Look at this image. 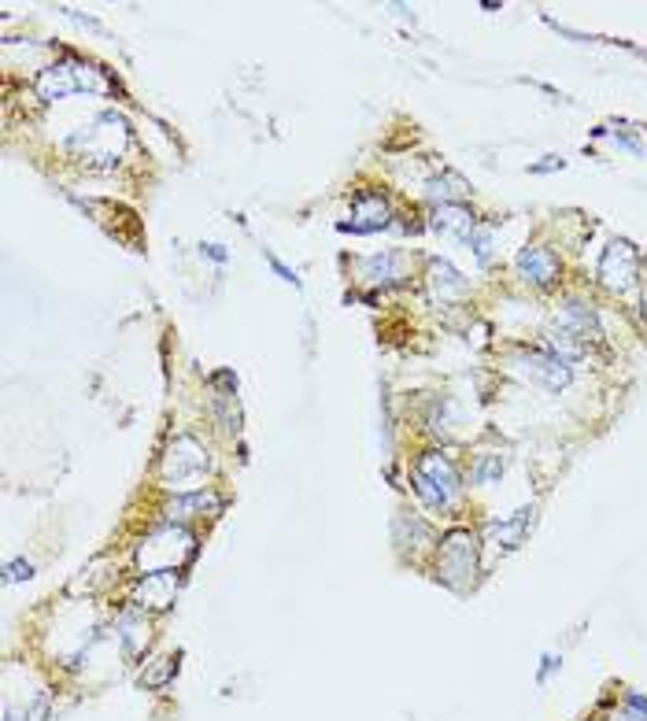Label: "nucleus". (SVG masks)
<instances>
[{"label": "nucleus", "instance_id": "nucleus-1", "mask_svg": "<svg viewBox=\"0 0 647 721\" xmlns=\"http://www.w3.org/2000/svg\"><path fill=\"white\" fill-rule=\"evenodd\" d=\"M599 337H603V322H599V311L592 307V300H585V296H562L555 322L548 326L551 352H559L570 363L577 355H585Z\"/></svg>", "mask_w": 647, "mask_h": 721}, {"label": "nucleus", "instance_id": "nucleus-2", "mask_svg": "<svg viewBox=\"0 0 647 721\" xmlns=\"http://www.w3.org/2000/svg\"><path fill=\"white\" fill-rule=\"evenodd\" d=\"M411 485H415V496L426 503L429 511H452L459 496H463V477H459V466L452 463L448 452H437L429 448L415 459L411 466Z\"/></svg>", "mask_w": 647, "mask_h": 721}, {"label": "nucleus", "instance_id": "nucleus-3", "mask_svg": "<svg viewBox=\"0 0 647 721\" xmlns=\"http://www.w3.org/2000/svg\"><path fill=\"white\" fill-rule=\"evenodd\" d=\"M196 540L182 522H163L137 544V566L141 574H171L193 559Z\"/></svg>", "mask_w": 647, "mask_h": 721}, {"label": "nucleus", "instance_id": "nucleus-4", "mask_svg": "<svg viewBox=\"0 0 647 721\" xmlns=\"http://www.w3.org/2000/svg\"><path fill=\"white\" fill-rule=\"evenodd\" d=\"M507 370L518 381H525V385H533L540 392H551V396L570 389V381H574V367L559 352H551V348H514L507 355Z\"/></svg>", "mask_w": 647, "mask_h": 721}, {"label": "nucleus", "instance_id": "nucleus-5", "mask_svg": "<svg viewBox=\"0 0 647 721\" xmlns=\"http://www.w3.org/2000/svg\"><path fill=\"white\" fill-rule=\"evenodd\" d=\"M204 474H208V448L196 437H189V433H178L167 444V455L159 463L163 485L174 492H200Z\"/></svg>", "mask_w": 647, "mask_h": 721}, {"label": "nucleus", "instance_id": "nucleus-6", "mask_svg": "<svg viewBox=\"0 0 647 721\" xmlns=\"http://www.w3.org/2000/svg\"><path fill=\"white\" fill-rule=\"evenodd\" d=\"M126 141H130V130H126V119L115 115V111H104L97 115L89 126H82L78 134L67 137V148L78 152L86 159H104V163H115L123 156Z\"/></svg>", "mask_w": 647, "mask_h": 721}, {"label": "nucleus", "instance_id": "nucleus-7", "mask_svg": "<svg viewBox=\"0 0 647 721\" xmlns=\"http://www.w3.org/2000/svg\"><path fill=\"white\" fill-rule=\"evenodd\" d=\"M108 78L82 60H67L56 67H45L37 74V97L41 100H63L71 93H108Z\"/></svg>", "mask_w": 647, "mask_h": 721}, {"label": "nucleus", "instance_id": "nucleus-8", "mask_svg": "<svg viewBox=\"0 0 647 721\" xmlns=\"http://www.w3.org/2000/svg\"><path fill=\"white\" fill-rule=\"evenodd\" d=\"M437 577L448 588H466L474 585L477 577V533L470 529H452L448 537L440 540L437 548Z\"/></svg>", "mask_w": 647, "mask_h": 721}, {"label": "nucleus", "instance_id": "nucleus-9", "mask_svg": "<svg viewBox=\"0 0 647 721\" xmlns=\"http://www.w3.org/2000/svg\"><path fill=\"white\" fill-rule=\"evenodd\" d=\"M640 282V256L629 241H611L599 256V285L614 296H625Z\"/></svg>", "mask_w": 647, "mask_h": 721}, {"label": "nucleus", "instance_id": "nucleus-10", "mask_svg": "<svg viewBox=\"0 0 647 721\" xmlns=\"http://www.w3.org/2000/svg\"><path fill=\"white\" fill-rule=\"evenodd\" d=\"M559 256L544 245H525L518 256H514V274L522 278L525 285H533V289H551V285L559 282Z\"/></svg>", "mask_w": 647, "mask_h": 721}, {"label": "nucleus", "instance_id": "nucleus-11", "mask_svg": "<svg viewBox=\"0 0 647 721\" xmlns=\"http://www.w3.org/2000/svg\"><path fill=\"white\" fill-rule=\"evenodd\" d=\"M392 219L389 211V200L378 193H359L355 196V219L352 222H341L344 233H374V230H385Z\"/></svg>", "mask_w": 647, "mask_h": 721}, {"label": "nucleus", "instance_id": "nucleus-12", "mask_svg": "<svg viewBox=\"0 0 647 721\" xmlns=\"http://www.w3.org/2000/svg\"><path fill=\"white\" fill-rule=\"evenodd\" d=\"M178 596V577L171 574H141L134 592V603L141 611H167Z\"/></svg>", "mask_w": 647, "mask_h": 721}, {"label": "nucleus", "instance_id": "nucleus-13", "mask_svg": "<svg viewBox=\"0 0 647 721\" xmlns=\"http://www.w3.org/2000/svg\"><path fill=\"white\" fill-rule=\"evenodd\" d=\"M429 226H433L440 237H455V241H470V233L477 230L474 211L463 208V204H440V208L433 211Z\"/></svg>", "mask_w": 647, "mask_h": 721}, {"label": "nucleus", "instance_id": "nucleus-14", "mask_svg": "<svg viewBox=\"0 0 647 721\" xmlns=\"http://www.w3.org/2000/svg\"><path fill=\"white\" fill-rule=\"evenodd\" d=\"M429 293H433V300H440V304L459 300V296H466V278L448 259H433V263H429Z\"/></svg>", "mask_w": 647, "mask_h": 721}, {"label": "nucleus", "instance_id": "nucleus-15", "mask_svg": "<svg viewBox=\"0 0 647 721\" xmlns=\"http://www.w3.org/2000/svg\"><path fill=\"white\" fill-rule=\"evenodd\" d=\"M148 618L137 611H126L119 614V622H115V640H119V651H123L126 659H137L141 648L148 644Z\"/></svg>", "mask_w": 647, "mask_h": 721}, {"label": "nucleus", "instance_id": "nucleus-16", "mask_svg": "<svg viewBox=\"0 0 647 721\" xmlns=\"http://www.w3.org/2000/svg\"><path fill=\"white\" fill-rule=\"evenodd\" d=\"M529 526H533V507H529V511H514L511 518H500V522H489V526H485V537L500 540L503 551H514L525 540ZM500 544H496V548H500Z\"/></svg>", "mask_w": 647, "mask_h": 721}, {"label": "nucleus", "instance_id": "nucleus-17", "mask_svg": "<svg viewBox=\"0 0 647 721\" xmlns=\"http://www.w3.org/2000/svg\"><path fill=\"white\" fill-rule=\"evenodd\" d=\"M204 511H222V500L215 492H185L178 500L167 507V522H185V518H193V514H204Z\"/></svg>", "mask_w": 647, "mask_h": 721}, {"label": "nucleus", "instance_id": "nucleus-18", "mask_svg": "<svg viewBox=\"0 0 647 721\" xmlns=\"http://www.w3.org/2000/svg\"><path fill=\"white\" fill-rule=\"evenodd\" d=\"M363 278H370V282H381V285L400 282V278H403V256H400V252H381V256L363 259Z\"/></svg>", "mask_w": 647, "mask_h": 721}, {"label": "nucleus", "instance_id": "nucleus-19", "mask_svg": "<svg viewBox=\"0 0 647 721\" xmlns=\"http://www.w3.org/2000/svg\"><path fill=\"white\" fill-rule=\"evenodd\" d=\"M426 193L433 196V200H440V204H455V200H463L466 193H470V185L459 178V174H440V178H429L426 182Z\"/></svg>", "mask_w": 647, "mask_h": 721}, {"label": "nucleus", "instance_id": "nucleus-20", "mask_svg": "<svg viewBox=\"0 0 647 721\" xmlns=\"http://www.w3.org/2000/svg\"><path fill=\"white\" fill-rule=\"evenodd\" d=\"M174 677H178V659H156L152 662V670L141 673V688H148V692H163Z\"/></svg>", "mask_w": 647, "mask_h": 721}, {"label": "nucleus", "instance_id": "nucleus-21", "mask_svg": "<svg viewBox=\"0 0 647 721\" xmlns=\"http://www.w3.org/2000/svg\"><path fill=\"white\" fill-rule=\"evenodd\" d=\"M503 466H507V459L496 452L477 455V466L470 470V481H474V485H489V481H496V477L503 474Z\"/></svg>", "mask_w": 647, "mask_h": 721}, {"label": "nucleus", "instance_id": "nucleus-22", "mask_svg": "<svg viewBox=\"0 0 647 721\" xmlns=\"http://www.w3.org/2000/svg\"><path fill=\"white\" fill-rule=\"evenodd\" d=\"M466 245L474 248V256H477V263H481V267H489V263H492V256H489L492 230H489V226H477V230L470 233V241H466Z\"/></svg>", "mask_w": 647, "mask_h": 721}, {"label": "nucleus", "instance_id": "nucleus-23", "mask_svg": "<svg viewBox=\"0 0 647 721\" xmlns=\"http://www.w3.org/2000/svg\"><path fill=\"white\" fill-rule=\"evenodd\" d=\"M30 577H34V563H26V559H15V563H8V570H4V581H8V585L30 581Z\"/></svg>", "mask_w": 647, "mask_h": 721}, {"label": "nucleus", "instance_id": "nucleus-24", "mask_svg": "<svg viewBox=\"0 0 647 721\" xmlns=\"http://www.w3.org/2000/svg\"><path fill=\"white\" fill-rule=\"evenodd\" d=\"M267 263H270V270H274V274H278L281 282H289V285H293V289H300V278H296V270H289V267H285V263H281V259L274 256V252H267Z\"/></svg>", "mask_w": 647, "mask_h": 721}, {"label": "nucleus", "instance_id": "nucleus-25", "mask_svg": "<svg viewBox=\"0 0 647 721\" xmlns=\"http://www.w3.org/2000/svg\"><path fill=\"white\" fill-rule=\"evenodd\" d=\"M559 666H562L559 655H544V659H540V670H537V685H548V677L559 670Z\"/></svg>", "mask_w": 647, "mask_h": 721}, {"label": "nucleus", "instance_id": "nucleus-26", "mask_svg": "<svg viewBox=\"0 0 647 721\" xmlns=\"http://www.w3.org/2000/svg\"><path fill=\"white\" fill-rule=\"evenodd\" d=\"M562 167H566V163H562V156H544V163H533L529 171L544 174V171H562Z\"/></svg>", "mask_w": 647, "mask_h": 721}, {"label": "nucleus", "instance_id": "nucleus-27", "mask_svg": "<svg viewBox=\"0 0 647 721\" xmlns=\"http://www.w3.org/2000/svg\"><path fill=\"white\" fill-rule=\"evenodd\" d=\"M611 721H647V714H644V710H633V707H625V703H622V710H614Z\"/></svg>", "mask_w": 647, "mask_h": 721}, {"label": "nucleus", "instance_id": "nucleus-28", "mask_svg": "<svg viewBox=\"0 0 647 721\" xmlns=\"http://www.w3.org/2000/svg\"><path fill=\"white\" fill-rule=\"evenodd\" d=\"M204 256H211V259H215V263H226V259H230V256H226V248H222V245H204Z\"/></svg>", "mask_w": 647, "mask_h": 721}, {"label": "nucleus", "instance_id": "nucleus-29", "mask_svg": "<svg viewBox=\"0 0 647 721\" xmlns=\"http://www.w3.org/2000/svg\"><path fill=\"white\" fill-rule=\"evenodd\" d=\"M640 318H644V326H647V289H644V296H640Z\"/></svg>", "mask_w": 647, "mask_h": 721}]
</instances>
